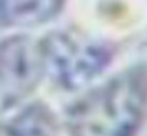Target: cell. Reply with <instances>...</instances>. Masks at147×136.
Instances as JSON below:
<instances>
[{
	"mask_svg": "<svg viewBox=\"0 0 147 136\" xmlns=\"http://www.w3.org/2000/svg\"><path fill=\"white\" fill-rule=\"evenodd\" d=\"M147 105V78L129 70L96 86L69 109L73 136H132Z\"/></svg>",
	"mask_w": 147,
	"mask_h": 136,
	"instance_id": "cell-1",
	"label": "cell"
},
{
	"mask_svg": "<svg viewBox=\"0 0 147 136\" xmlns=\"http://www.w3.org/2000/svg\"><path fill=\"white\" fill-rule=\"evenodd\" d=\"M45 73L63 90H80L99 76L113 52L104 41L80 32L56 30L41 40Z\"/></svg>",
	"mask_w": 147,
	"mask_h": 136,
	"instance_id": "cell-2",
	"label": "cell"
},
{
	"mask_svg": "<svg viewBox=\"0 0 147 136\" xmlns=\"http://www.w3.org/2000/svg\"><path fill=\"white\" fill-rule=\"evenodd\" d=\"M45 73L41 40L15 35L2 43V100L3 108L30 95Z\"/></svg>",
	"mask_w": 147,
	"mask_h": 136,
	"instance_id": "cell-3",
	"label": "cell"
},
{
	"mask_svg": "<svg viewBox=\"0 0 147 136\" xmlns=\"http://www.w3.org/2000/svg\"><path fill=\"white\" fill-rule=\"evenodd\" d=\"M65 0H2L3 27H36L58 15Z\"/></svg>",
	"mask_w": 147,
	"mask_h": 136,
	"instance_id": "cell-4",
	"label": "cell"
},
{
	"mask_svg": "<svg viewBox=\"0 0 147 136\" xmlns=\"http://www.w3.org/2000/svg\"><path fill=\"white\" fill-rule=\"evenodd\" d=\"M3 136H55L53 118L45 106L30 105L5 123Z\"/></svg>",
	"mask_w": 147,
	"mask_h": 136,
	"instance_id": "cell-5",
	"label": "cell"
}]
</instances>
